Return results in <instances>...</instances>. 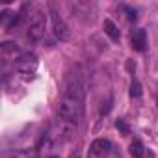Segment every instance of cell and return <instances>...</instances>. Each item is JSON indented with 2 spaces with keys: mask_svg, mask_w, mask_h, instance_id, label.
Segmentation results:
<instances>
[{
  "mask_svg": "<svg viewBox=\"0 0 158 158\" xmlns=\"http://www.w3.org/2000/svg\"><path fill=\"white\" fill-rule=\"evenodd\" d=\"M84 78L80 69H73L65 82L58 106V141H69L76 136L84 115Z\"/></svg>",
  "mask_w": 158,
  "mask_h": 158,
  "instance_id": "cell-1",
  "label": "cell"
},
{
  "mask_svg": "<svg viewBox=\"0 0 158 158\" xmlns=\"http://www.w3.org/2000/svg\"><path fill=\"white\" fill-rule=\"evenodd\" d=\"M45 28H47V17L41 10H35L34 15L30 17V24H28V39L32 43H37L43 35H45Z\"/></svg>",
  "mask_w": 158,
  "mask_h": 158,
  "instance_id": "cell-2",
  "label": "cell"
},
{
  "mask_svg": "<svg viewBox=\"0 0 158 158\" xmlns=\"http://www.w3.org/2000/svg\"><path fill=\"white\" fill-rule=\"evenodd\" d=\"M110 151H112V141L104 139V138H99L89 145L88 158H106L110 154Z\"/></svg>",
  "mask_w": 158,
  "mask_h": 158,
  "instance_id": "cell-3",
  "label": "cell"
},
{
  "mask_svg": "<svg viewBox=\"0 0 158 158\" xmlns=\"http://www.w3.org/2000/svg\"><path fill=\"white\" fill-rule=\"evenodd\" d=\"M50 15H52V28H54V35H56L60 41H69V39H71V30H69L67 23L60 17V13H58L56 10H52V11H50Z\"/></svg>",
  "mask_w": 158,
  "mask_h": 158,
  "instance_id": "cell-4",
  "label": "cell"
},
{
  "mask_svg": "<svg viewBox=\"0 0 158 158\" xmlns=\"http://www.w3.org/2000/svg\"><path fill=\"white\" fill-rule=\"evenodd\" d=\"M17 69H19V73H21L23 76L30 78V76L35 73V69H37V58H35L34 54H23V56L17 60Z\"/></svg>",
  "mask_w": 158,
  "mask_h": 158,
  "instance_id": "cell-5",
  "label": "cell"
},
{
  "mask_svg": "<svg viewBox=\"0 0 158 158\" xmlns=\"http://www.w3.org/2000/svg\"><path fill=\"white\" fill-rule=\"evenodd\" d=\"M130 43H132L134 50L143 52L147 48V34H145V30H136L134 35H132V39H130Z\"/></svg>",
  "mask_w": 158,
  "mask_h": 158,
  "instance_id": "cell-6",
  "label": "cell"
},
{
  "mask_svg": "<svg viewBox=\"0 0 158 158\" xmlns=\"http://www.w3.org/2000/svg\"><path fill=\"white\" fill-rule=\"evenodd\" d=\"M102 28H104V34L112 39V41H119V37H121V34H119V28L115 26V23L114 21H110V19H104V24H102Z\"/></svg>",
  "mask_w": 158,
  "mask_h": 158,
  "instance_id": "cell-7",
  "label": "cell"
},
{
  "mask_svg": "<svg viewBox=\"0 0 158 158\" xmlns=\"http://www.w3.org/2000/svg\"><path fill=\"white\" fill-rule=\"evenodd\" d=\"M15 54H19V50H17V45H15V43H11V41L2 43V58H4V60L15 58ZM15 60H17V58H15Z\"/></svg>",
  "mask_w": 158,
  "mask_h": 158,
  "instance_id": "cell-8",
  "label": "cell"
},
{
  "mask_svg": "<svg viewBox=\"0 0 158 158\" xmlns=\"http://www.w3.org/2000/svg\"><path fill=\"white\" fill-rule=\"evenodd\" d=\"M130 154H132L134 158H143V156H145V147H143V143H141L139 139H134V141L130 143Z\"/></svg>",
  "mask_w": 158,
  "mask_h": 158,
  "instance_id": "cell-9",
  "label": "cell"
},
{
  "mask_svg": "<svg viewBox=\"0 0 158 158\" xmlns=\"http://www.w3.org/2000/svg\"><path fill=\"white\" fill-rule=\"evenodd\" d=\"M115 128H117L123 136H127V134L130 132V128H128V125H127L125 119H117V121H115Z\"/></svg>",
  "mask_w": 158,
  "mask_h": 158,
  "instance_id": "cell-10",
  "label": "cell"
},
{
  "mask_svg": "<svg viewBox=\"0 0 158 158\" xmlns=\"http://www.w3.org/2000/svg\"><path fill=\"white\" fill-rule=\"evenodd\" d=\"M130 95H132V97H141V84H139L138 80H134V82L130 84Z\"/></svg>",
  "mask_w": 158,
  "mask_h": 158,
  "instance_id": "cell-11",
  "label": "cell"
},
{
  "mask_svg": "<svg viewBox=\"0 0 158 158\" xmlns=\"http://www.w3.org/2000/svg\"><path fill=\"white\" fill-rule=\"evenodd\" d=\"M125 11L128 13V21H136V19H138L136 10H132V8H128V6H127V8H125Z\"/></svg>",
  "mask_w": 158,
  "mask_h": 158,
  "instance_id": "cell-12",
  "label": "cell"
},
{
  "mask_svg": "<svg viewBox=\"0 0 158 158\" xmlns=\"http://www.w3.org/2000/svg\"><path fill=\"white\" fill-rule=\"evenodd\" d=\"M50 158H60V156H56V154H54V156H50Z\"/></svg>",
  "mask_w": 158,
  "mask_h": 158,
  "instance_id": "cell-13",
  "label": "cell"
},
{
  "mask_svg": "<svg viewBox=\"0 0 158 158\" xmlns=\"http://www.w3.org/2000/svg\"><path fill=\"white\" fill-rule=\"evenodd\" d=\"M156 104H158V97H156Z\"/></svg>",
  "mask_w": 158,
  "mask_h": 158,
  "instance_id": "cell-14",
  "label": "cell"
}]
</instances>
